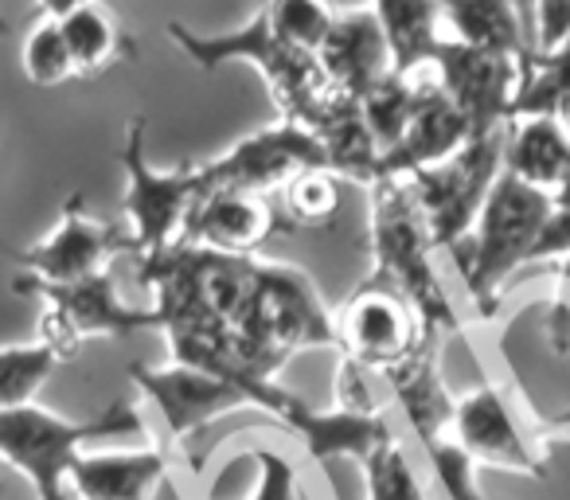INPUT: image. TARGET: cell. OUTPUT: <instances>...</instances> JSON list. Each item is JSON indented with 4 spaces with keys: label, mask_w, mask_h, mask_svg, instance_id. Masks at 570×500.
<instances>
[{
    "label": "cell",
    "mask_w": 570,
    "mask_h": 500,
    "mask_svg": "<svg viewBox=\"0 0 570 500\" xmlns=\"http://www.w3.org/2000/svg\"><path fill=\"white\" fill-rule=\"evenodd\" d=\"M230 344H235V367L227 383L243 375L274 380L277 367L289 364L297 352L336 349L333 313L325 310L305 271L258 263L250 297L230 321Z\"/></svg>",
    "instance_id": "cell-1"
},
{
    "label": "cell",
    "mask_w": 570,
    "mask_h": 500,
    "mask_svg": "<svg viewBox=\"0 0 570 500\" xmlns=\"http://www.w3.org/2000/svg\"><path fill=\"white\" fill-rule=\"evenodd\" d=\"M372 215H367V246H372V274L367 278L391 286L414 313L422 329L442 336H461V313L453 310L450 290L434 266V238L426 231L419 204L406 180L372 184Z\"/></svg>",
    "instance_id": "cell-2"
},
{
    "label": "cell",
    "mask_w": 570,
    "mask_h": 500,
    "mask_svg": "<svg viewBox=\"0 0 570 500\" xmlns=\"http://www.w3.org/2000/svg\"><path fill=\"white\" fill-rule=\"evenodd\" d=\"M551 192L531 188V184L515 180L508 173L497 176L481 215H476L473 235H469L465 251L458 258L461 282H465L469 297H473L476 313L484 321L497 313L508 278L531 266L535 243L543 235L547 219H551Z\"/></svg>",
    "instance_id": "cell-3"
},
{
    "label": "cell",
    "mask_w": 570,
    "mask_h": 500,
    "mask_svg": "<svg viewBox=\"0 0 570 500\" xmlns=\"http://www.w3.org/2000/svg\"><path fill=\"white\" fill-rule=\"evenodd\" d=\"M168 40H173L199 71H215V67L235 63V59L258 67V75L266 79L282 118L302 121V126H309L321 98L333 90L325 79V71H321L317 56L289 48V43L269 28V20L262 9L254 12V20H246L243 28H235V32H212V36L191 32V28H184L180 20H173V24H168Z\"/></svg>",
    "instance_id": "cell-4"
},
{
    "label": "cell",
    "mask_w": 570,
    "mask_h": 500,
    "mask_svg": "<svg viewBox=\"0 0 570 500\" xmlns=\"http://www.w3.org/2000/svg\"><path fill=\"white\" fill-rule=\"evenodd\" d=\"M141 434V414L126 399L110 403L95 419H63L48 406H12L0 411V461L28 477L36 500H67L71 465L90 438Z\"/></svg>",
    "instance_id": "cell-5"
},
{
    "label": "cell",
    "mask_w": 570,
    "mask_h": 500,
    "mask_svg": "<svg viewBox=\"0 0 570 500\" xmlns=\"http://www.w3.org/2000/svg\"><path fill=\"white\" fill-rule=\"evenodd\" d=\"M504 134L508 129L469 137L453 157L403 176L414 204H419L422 219H426V231H430V238H434V246L445 251L453 263L461 258L469 235H473L476 215H481L492 184L504 173Z\"/></svg>",
    "instance_id": "cell-6"
},
{
    "label": "cell",
    "mask_w": 570,
    "mask_h": 500,
    "mask_svg": "<svg viewBox=\"0 0 570 500\" xmlns=\"http://www.w3.org/2000/svg\"><path fill=\"white\" fill-rule=\"evenodd\" d=\"M12 294L43 305L40 341L51 344L63 364L79 356V349L90 336H129L145 333V329H160L157 310H129L121 302L110 271L79 282H43L20 271L12 278Z\"/></svg>",
    "instance_id": "cell-7"
},
{
    "label": "cell",
    "mask_w": 570,
    "mask_h": 500,
    "mask_svg": "<svg viewBox=\"0 0 570 500\" xmlns=\"http://www.w3.org/2000/svg\"><path fill=\"white\" fill-rule=\"evenodd\" d=\"M121 168H126V199H121V215H126L129 238H134V255H157L165 246L180 243L184 223H188L191 207L204 199V168L184 165L173 173H160L145 157V118L126 121V141H121Z\"/></svg>",
    "instance_id": "cell-8"
},
{
    "label": "cell",
    "mask_w": 570,
    "mask_h": 500,
    "mask_svg": "<svg viewBox=\"0 0 570 500\" xmlns=\"http://www.w3.org/2000/svg\"><path fill=\"white\" fill-rule=\"evenodd\" d=\"M235 388L246 395V403L258 406L262 414L285 427L297 442L309 450L313 461L328 465L336 458H352L364 465L367 453L380 450L387 438H395L387 414L375 411H348V406L333 403V406H313L302 395H294L289 388H282L277 380H262V375H243L235 380Z\"/></svg>",
    "instance_id": "cell-9"
},
{
    "label": "cell",
    "mask_w": 570,
    "mask_h": 500,
    "mask_svg": "<svg viewBox=\"0 0 570 500\" xmlns=\"http://www.w3.org/2000/svg\"><path fill=\"white\" fill-rule=\"evenodd\" d=\"M199 168H204V196L207 192L269 196V192H282L294 176L309 173V168H328V160L309 126L282 118L277 126L246 134L223 157L204 160Z\"/></svg>",
    "instance_id": "cell-10"
},
{
    "label": "cell",
    "mask_w": 570,
    "mask_h": 500,
    "mask_svg": "<svg viewBox=\"0 0 570 500\" xmlns=\"http://www.w3.org/2000/svg\"><path fill=\"white\" fill-rule=\"evenodd\" d=\"M450 434L476 465L539 477V481L547 477V438L523 427L512 395L497 380H481V388L458 399Z\"/></svg>",
    "instance_id": "cell-11"
},
{
    "label": "cell",
    "mask_w": 570,
    "mask_h": 500,
    "mask_svg": "<svg viewBox=\"0 0 570 500\" xmlns=\"http://www.w3.org/2000/svg\"><path fill=\"white\" fill-rule=\"evenodd\" d=\"M126 251L134 255V238H129L126 223L95 219L87 212V199L75 192L67 196L51 235L36 246H24L17 263L24 274H36L43 282H79L102 274Z\"/></svg>",
    "instance_id": "cell-12"
},
{
    "label": "cell",
    "mask_w": 570,
    "mask_h": 500,
    "mask_svg": "<svg viewBox=\"0 0 570 500\" xmlns=\"http://www.w3.org/2000/svg\"><path fill=\"white\" fill-rule=\"evenodd\" d=\"M336 329V349L341 356L364 364L367 372H387L399 360H406L422 341V321L403 297L383 282L367 278L341 313L333 317Z\"/></svg>",
    "instance_id": "cell-13"
},
{
    "label": "cell",
    "mask_w": 570,
    "mask_h": 500,
    "mask_svg": "<svg viewBox=\"0 0 570 500\" xmlns=\"http://www.w3.org/2000/svg\"><path fill=\"white\" fill-rule=\"evenodd\" d=\"M434 67H438V87L461 110V118L469 121L473 137L500 134V129L512 126L515 90H520V75H523L520 59L445 40Z\"/></svg>",
    "instance_id": "cell-14"
},
{
    "label": "cell",
    "mask_w": 570,
    "mask_h": 500,
    "mask_svg": "<svg viewBox=\"0 0 570 500\" xmlns=\"http://www.w3.org/2000/svg\"><path fill=\"white\" fill-rule=\"evenodd\" d=\"M129 375H134L137 391L157 406L173 442H184V438L207 430L223 414L250 406L235 383L188 364H129Z\"/></svg>",
    "instance_id": "cell-15"
},
{
    "label": "cell",
    "mask_w": 570,
    "mask_h": 500,
    "mask_svg": "<svg viewBox=\"0 0 570 500\" xmlns=\"http://www.w3.org/2000/svg\"><path fill=\"white\" fill-rule=\"evenodd\" d=\"M282 231L274 204L254 192H207L191 207L180 243L223 251V255H254Z\"/></svg>",
    "instance_id": "cell-16"
},
{
    "label": "cell",
    "mask_w": 570,
    "mask_h": 500,
    "mask_svg": "<svg viewBox=\"0 0 570 500\" xmlns=\"http://www.w3.org/2000/svg\"><path fill=\"white\" fill-rule=\"evenodd\" d=\"M438 352H442V333H430L426 329L419 349L383 372V383H387L391 399L403 411L406 427L419 438V445L450 434L453 406H458V399L445 391L442 375H438Z\"/></svg>",
    "instance_id": "cell-17"
},
{
    "label": "cell",
    "mask_w": 570,
    "mask_h": 500,
    "mask_svg": "<svg viewBox=\"0 0 570 500\" xmlns=\"http://www.w3.org/2000/svg\"><path fill=\"white\" fill-rule=\"evenodd\" d=\"M317 63L325 71L328 87L344 90L352 98H364L372 87H380L395 67H391V51L383 40V28L372 9L364 12H344L333 20V32L325 36L317 51Z\"/></svg>",
    "instance_id": "cell-18"
},
{
    "label": "cell",
    "mask_w": 570,
    "mask_h": 500,
    "mask_svg": "<svg viewBox=\"0 0 570 500\" xmlns=\"http://www.w3.org/2000/svg\"><path fill=\"white\" fill-rule=\"evenodd\" d=\"M309 129L317 134L333 176H348V180L364 184V188L387 180L383 176V149L375 145L360 98L344 95V90H328L321 98L317 114H313Z\"/></svg>",
    "instance_id": "cell-19"
},
{
    "label": "cell",
    "mask_w": 570,
    "mask_h": 500,
    "mask_svg": "<svg viewBox=\"0 0 570 500\" xmlns=\"http://www.w3.org/2000/svg\"><path fill=\"white\" fill-rule=\"evenodd\" d=\"M469 137H473V129L461 118L458 106L450 102V95L442 87H419L411 126H406L403 141L383 157V176L403 180V176L419 173V168L438 165V160L453 157Z\"/></svg>",
    "instance_id": "cell-20"
},
{
    "label": "cell",
    "mask_w": 570,
    "mask_h": 500,
    "mask_svg": "<svg viewBox=\"0 0 570 500\" xmlns=\"http://www.w3.org/2000/svg\"><path fill=\"white\" fill-rule=\"evenodd\" d=\"M168 481V453H79L71 465V489L79 500H149Z\"/></svg>",
    "instance_id": "cell-21"
},
{
    "label": "cell",
    "mask_w": 570,
    "mask_h": 500,
    "mask_svg": "<svg viewBox=\"0 0 570 500\" xmlns=\"http://www.w3.org/2000/svg\"><path fill=\"white\" fill-rule=\"evenodd\" d=\"M504 173L554 196L570 176V129L554 118L512 121L504 134Z\"/></svg>",
    "instance_id": "cell-22"
},
{
    "label": "cell",
    "mask_w": 570,
    "mask_h": 500,
    "mask_svg": "<svg viewBox=\"0 0 570 500\" xmlns=\"http://www.w3.org/2000/svg\"><path fill=\"white\" fill-rule=\"evenodd\" d=\"M372 12L387 40L391 67L406 79L422 63H434L442 43L450 40L442 36V9L434 0H372Z\"/></svg>",
    "instance_id": "cell-23"
},
{
    "label": "cell",
    "mask_w": 570,
    "mask_h": 500,
    "mask_svg": "<svg viewBox=\"0 0 570 500\" xmlns=\"http://www.w3.org/2000/svg\"><path fill=\"white\" fill-rule=\"evenodd\" d=\"M442 20L450 24V40L465 43V48L500 51L520 63L535 56L531 32L512 0H450L442 9Z\"/></svg>",
    "instance_id": "cell-24"
},
{
    "label": "cell",
    "mask_w": 570,
    "mask_h": 500,
    "mask_svg": "<svg viewBox=\"0 0 570 500\" xmlns=\"http://www.w3.org/2000/svg\"><path fill=\"white\" fill-rule=\"evenodd\" d=\"M59 28H63L67 51H71L75 71L82 79H98V75H106L118 59H126L134 51V43L121 32L114 12L106 4H98V0H87L82 9H75L67 20H59Z\"/></svg>",
    "instance_id": "cell-25"
},
{
    "label": "cell",
    "mask_w": 570,
    "mask_h": 500,
    "mask_svg": "<svg viewBox=\"0 0 570 500\" xmlns=\"http://www.w3.org/2000/svg\"><path fill=\"white\" fill-rule=\"evenodd\" d=\"M520 118H554L570 126V36L559 48L535 51L523 63L512 106V121Z\"/></svg>",
    "instance_id": "cell-26"
},
{
    "label": "cell",
    "mask_w": 570,
    "mask_h": 500,
    "mask_svg": "<svg viewBox=\"0 0 570 500\" xmlns=\"http://www.w3.org/2000/svg\"><path fill=\"white\" fill-rule=\"evenodd\" d=\"M59 364H63L59 352L43 341L0 349V411L32 403V399L40 395L43 383L56 375Z\"/></svg>",
    "instance_id": "cell-27"
},
{
    "label": "cell",
    "mask_w": 570,
    "mask_h": 500,
    "mask_svg": "<svg viewBox=\"0 0 570 500\" xmlns=\"http://www.w3.org/2000/svg\"><path fill=\"white\" fill-rule=\"evenodd\" d=\"M414 102H419V87H414L406 75H395V71H391L380 87H372L360 98L364 118H367V126H372V137L383 149V157L403 141L406 126H411Z\"/></svg>",
    "instance_id": "cell-28"
},
{
    "label": "cell",
    "mask_w": 570,
    "mask_h": 500,
    "mask_svg": "<svg viewBox=\"0 0 570 500\" xmlns=\"http://www.w3.org/2000/svg\"><path fill=\"white\" fill-rule=\"evenodd\" d=\"M262 12H266L269 28H274L289 48L309 51V56H317L336 20V12L328 9L325 0H266Z\"/></svg>",
    "instance_id": "cell-29"
},
{
    "label": "cell",
    "mask_w": 570,
    "mask_h": 500,
    "mask_svg": "<svg viewBox=\"0 0 570 500\" xmlns=\"http://www.w3.org/2000/svg\"><path fill=\"white\" fill-rule=\"evenodd\" d=\"M341 184L328 168H309L282 188V207L294 227H328L341 215Z\"/></svg>",
    "instance_id": "cell-30"
},
{
    "label": "cell",
    "mask_w": 570,
    "mask_h": 500,
    "mask_svg": "<svg viewBox=\"0 0 570 500\" xmlns=\"http://www.w3.org/2000/svg\"><path fill=\"white\" fill-rule=\"evenodd\" d=\"M364 481H367V500H426L419 473L411 469L403 442L387 438L380 450L367 453L364 461Z\"/></svg>",
    "instance_id": "cell-31"
},
{
    "label": "cell",
    "mask_w": 570,
    "mask_h": 500,
    "mask_svg": "<svg viewBox=\"0 0 570 500\" xmlns=\"http://www.w3.org/2000/svg\"><path fill=\"white\" fill-rule=\"evenodd\" d=\"M24 75L36 87H63L67 79H75V59L67 51L63 28L59 20H40L24 40Z\"/></svg>",
    "instance_id": "cell-32"
},
{
    "label": "cell",
    "mask_w": 570,
    "mask_h": 500,
    "mask_svg": "<svg viewBox=\"0 0 570 500\" xmlns=\"http://www.w3.org/2000/svg\"><path fill=\"white\" fill-rule=\"evenodd\" d=\"M422 453H426V465L445 500H484V492L476 489V469L481 465L461 450L458 438L453 434L434 438V442L422 445Z\"/></svg>",
    "instance_id": "cell-33"
},
{
    "label": "cell",
    "mask_w": 570,
    "mask_h": 500,
    "mask_svg": "<svg viewBox=\"0 0 570 500\" xmlns=\"http://www.w3.org/2000/svg\"><path fill=\"white\" fill-rule=\"evenodd\" d=\"M246 458L258 465V489L250 500H302V484H297L294 461L277 450H250Z\"/></svg>",
    "instance_id": "cell-34"
},
{
    "label": "cell",
    "mask_w": 570,
    "mask_h": 500,
    "mask_svg": "<svg viewBox=\"0 0 570 500\" xmlns=\"http://www.w3.org/2000/svg\"><path fill=\"white\" fill-rule=\"evenodd\" d=\"M336 403L348 406V411H364V414L380 411L372 372H367L364 364H356V360H348V356H341V367H336Z\"/></svg>",
    "instance_id": "cell-35"
},
{
    "label": "cell",
    "mask_w": 570,
    "mask_h": 500,
    "mask_svg": "<svg viewBox=\"0 0 570 500\" xmlns=\"http://www.w3.org/2000/svg\"><path fill=\"white\" fill-rule=\"evenodd\" d=\"M567 36H570V0H535V24H531L535 51L559 48Z\"/></svg>",
    "instance_id": "cell-36"
},
{
    "label": "cell",
    "mask_w": 570,
    "mask_h": 500,
    "mask_svg": "<svg viewBox=\"0 0 570 500\" xmlns=\"http://www.w3.org/2000/svg\"><path fill=\"white\" fill-rule=\"evenodd\" d=\"M87 0H40V12L43 20H67L75 9H82Z\"/></svg>",
    "instance_id": "cell-37"
},
{
    "label": "cell",
    "mask_w": 570,
    "mask_h": 500,
    "mask_svg": "<svg viewBox=\"0 0 570 500\" xmlns=\"http://www.w3.org/2000/svg\"><path fill=\"white\" fill-rule=\"evenodd\" d=\"M551 274L559 278V286H562V290H570V255L554 258V263H551Z\"/></svg>",
    "instance_id": "cell-38"
},
{
    "label": "cell",
    "mask_w": 570,
    "mask_h": 500,
    "mask_svg": "<svg viewBox=\"0 0 570 500\" xmlns=\"http://www.w3.org/2000/svg\"><path fill=\"white\" fill-rule=\"evenodd\" d=\"M515 4V12L523 17V24H528V32H531V24H535V0H512ZM535 48V43H531Z\"/></svg>",
    "instance_id": "cell-39"
},
{
    "label": "cell",
    "mask_w": 570,
    "mask_h": 500,
    "mask_svg": "<svg viewBox=\"0 0 570 500\" xmlns=\"http://www.w3.org/2000/svg\"><path fill=\"white\" fill-rule=\"evenodd\" d=\"M434 4H438V9H445V4H450V0H434Z\"/></svg>",
    "instance_id": "cell-40"
}]
</instances>
